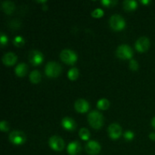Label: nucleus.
Segmentation results:
<instances>
[{"label":"nucleus","instance_id":"obj_1","mask_svg":"<svg viewBox=\"0 0 155 155\" xmlns=\"http://www.w3.org/2000/svg\"><path fill=\"white\" fill-rule=\"evenodd\" d=\"M88 121L92 128L100 129L104 123V117L100 112L97 110H92L88 115Z\"/></svg>","mask_w":155,"mask_h":155},{"label":"nucleus","instance_id":"obj_2","mask_svg":"<svg viewBox=\"0 0 155 155\" xmlns=\"http://www.w3.org/2000/svg\"><path fill=\"white\" fill-rule=\"evenodd\" d=\"M45 74L48 77H57L61 72V67L57 62L50 61L45 66Z\"/></svg>","mask_w":155,"mask_h":155},{"label":"nucleus","instance_id":"obj_3","mask_svg":"<svg viewBox=\"0 0 155 155\" xmlns=\"http://www.w3.org/2000/svg\"><path fill=\"white\" fill-rule=\"evenodd\" d=\"M60 58L62 61L68 64H74L77 60V54L71 49H64L61 52Z\"/></svg>","mask_w":155,"mask_h":155},{"label":"nucleus","instance_id":"obj_4","mask_svg":"<svg viewBox=\"0 0 155 155\" xmlns=\"http://www.w3.org/2000/svg\"><path fill=\"white\" fill-rule=\"evenodd\" d=\"M110 25L112 29H114L116 31L123 30L125 27L126 23L123 17L119 15H114L110 17Z\"/></svg>","mask_w":155,"mask_h":155},{"label":"nucleus","instance_id":"obj_5","mask_svg":"<svg viewBox=\"0 0 155 155\" xmlns=\"http://www.w3.org/2000/svg\"><path fill=\"white\" fill-rule=\"evenodd\" d=\"M116 54L117 57L121 59H130L133 57V51L131 47L124 44L118 46Z\"/></svg>","mask_w":155,"mask_h":155},{"label":"nucleus","instance_id":"obj_6","mask_svg":"<svg viewBox=\"0 0 155 155\" xmlns=\"http://www.w3.org/2000/svg\"><path fill=\"white\" fill-rule=\"evenodd\" d=\"M9 139H10V142L14 145H20L24 143L26 140V136L23 132L19 131V130H15L10 133Z\"/></svg>","mask_w":155,"mask_h":155},{"label":"nucleus","instance_id":"obj_7","mask_svg":"<svg viewBox=\"0 0 155 155\" xmlns=\"http://www.w3.org/2000/svg\"><path fill=\"white\" fill-rule=\"evenodd\" d=\"M48 145L56 151H61L64 148V142L61 137L57 136H53L48 140Z\"/></svg>","mask_w":155,"mask_h":155},{"label":"nucleus","instance_id":"obj_8","mask_svg":"<svg viewBox=\"0 0 155 155\" xmlns=\"http://www.w3.org/2000/svg\"><path fill=\"white\" fill-rule=\"evenodd\" d=\"M29 61L34 66L39 65L43 61V55L37 50H32L29 53Z\"/></svg>","mask_w":155,"mask_h":155},{"label":"nucleus","instance_id":"obj_9","mask_svg":"<svg viewBox=\"0 0 155 155\" xmlns=\"http://www.w3.org/2000/svg\"><path fill=\"white\" fill-rule=\"evenodd\" d=\"M108 135L112 139H119L120 136L122 133V129L120 126L117 124H112L109 126L107 129Z\"/></svg>","mask_w":155,"mask_h":155},{"label":"nucleus","instance_id":"obj_10","mask_svg":"<svg viewBox=\"0 0 155 155\" xmlns=\"http://www.w3.org/2000/svg\"><path fill=\"white\" fill-rule=\"evenodd\" d=\"M86 151L89 154L96 155L101 151V145L96 141H89L86 145Z\"/></svg>","mask_w":155,"mask_h":155},{"label":"nucleus","instance_id":"obj_11","mask_svg":"<svg viewBox=\"0 0 155 155\" xmlns=\"http://www.w3.org/2000/svg\"><path fill=\"white\" fill-rule=\"evenodd\" d=\"M150 41L145 36H142L136 42V48L139 51L144 52L149 48Z\"/></svg>","mask_w":155,"mask_h":155},{"label":"nucleus","instance_id":"obj_12","mask_svg":"<svg viewBox=\"0 0 155 155\" xmlns=\"http://www.w3.org/2000/svg\"><path fill=\"white\" fill-rule=\"evenodd\" d=\"M74 107L77 111L80 112V113H85L89 110V104L85 99H78L77 101H76L75 104H74Z\"/></svg>","mask_w":155,"mask_h":155},{"label":"nucleus","instance_id":"obj_13","mask_svg":"<svg viewBox=\"0 0 155 155\" xmlns=\"http://www.w3.org/2000/svg\"><path fill=\"white\" fill-rule=\"evenodd\" d=\"M61 125L65 130H69V131L74 130L76 129V127H77V124H76L74 120H73L71 117H66L62 119Z\"/></svg>","mask_w":155,"mask_h":155},{"label":"nucleus","instance_id":"obj_14","mask_svg":"<svg viewBox=\"0 0 155 155\" xmlns=\"http://www.w3.org/2000/svg\"><path fill=\"white\" fill-rule=\"evenodd\" d=\"M81 151V145L77 141L71 142L68 146V152L70 155H77Z\"/></svg>","mask_w":155,"mask_h":155},{"label":"nucleus","instance_id":"obj_15","mask_svg":"<svg viewBox=\"0 0 155 155\" xmlns=\"http://www.w3.org/2000/svg\"><path fill=\"white\" fill-rule=\"evenodd\" d=\"M17 61V55L13 52H8L2 57V62L7 66L15 64Z\"/></svg>","mask_w":155,"mask_h":155},{"label":"nucleus","instance_id":"obj_16","mask_svg":"<svg viewBox=\"0 0 155 155\" xmlns=\"http://www.w3.org/2000/svg\"><path fill=\"white\" fill-rule=\"evenodd\" d=\"M2 8L5 13H6L7 15H10L14 12L15 8V3L11 1H5L2 3Z\"/></svg>","mask_w":155,"mask_h":155},{"label":"nucleus","instance_id":"obj_17","mask_svg":"<svg viewBox=\"0 0 155 155\" xmlns=\"http://www.w3.org/2000/svg\"><path fill=\"white\" fill-rule=\"evenodd\" d=\"M28 71V68H27V65L25 63H21L16 67L15 68V73H16V75L18 77H24V75H26V74L27 73Z\"/></svg>","mask_w":155,"mask_h":155},{"label":"nucleus","instance_id":"obj_18","mask_svg":"<svg viewBox=\"0 0 155 155\" xmlns=\"http://www.w3.org/2000/svg\"><path fill=\"white\" fill-rule=\"evenodd\" d=\"M137 7V2L134 0H125L124 2V8L127 12L135 10Z\"/></svg>","mask_w":155,"mask_h":155},{"label":"nucleus","instance_id":"obj_19","mask_svg":"<svg viewBox=\"0 0 155 155\" xmlns=\"http://www.w3.org/2000/svg\"><path fill=\"white\" fill-rule=\"evenodd\" d=\"M30 80L33 83H38L41 80V74L39 71H32L30 74Z\"/></svg>","mask_w":155,"mask_h":155},{"label":"nucleus","instance_id":"obj_20","mask_svg":"<svg viewBox=\"0 0 155 155\" xmlns=\"http://www.w3.org/2000/svg\"><path fill=\"white\" fill-rule=\"evenodd\" d=\"M109 106H110V102H109L108 100L105 99V98L100 99L97 102V107H98V109H101V110H107Z\"/></svg>","mask_w":155,"mask_h":155},{"label":"nucleus","instance_id":"obj_21","mask_svg":"<svg viewBox=\"0 0 155 155\" xmlns=\"http://www.w3.org/2000/svg\"><path fill=\"white\" fill-rule=\"evenodd\" d=\"M68 78L71 80H75L79 77V71L77 68H72L68 71Z\"/></svg>","mask_w":155,"mask_h":155},{"label":"nucleus","instance_id":"obj_22","mask_svg":"<svg viewBox=\"0 0 155 155\" xmlns=\"http://www.w3.org/2000/svg\"><path fill=\"white\" fill-rule=\"evenodd\" d=\"M79 136L83 140H88L90 137V133L86 128H81L79 132Z\"/></svg>","mask_w":155,"mask_h":155},{"label":"nucleus","instance_id":"obj_23","mask_svg":"<svg viewBox=\"0 0 155 155\" xmlns=\"http://www.w3.org/2000/svg\"><path fill=\"white\" fill-rule=\"evenodd\" d=\"M13 42H14V44H15L16 46L21 47L24 44V38L21 37V36H17L14 39Z\"/></svg>","mask_w":155,"mask_h":155},{"label":"nucleus","instance_id":"obj_24","mask_svg":"<svg viewBox=\"0 0 155 155\" xmlns=\"http://www.w3.org/2000/svg\"><path fill=\"white\" fill-rule=\"evenodd\" d=\"M103 15H104V12L101 8H96L92 12V16L93 18H101Z\"/></svg>","mask_w":155,"mask_h":155},{"label":"nucleus","instance_id":"obj_25","mask_svg":"<svg viewBox=\"0 0 155 155\" xmlns=\"http://www.w3.org/2000/svg\"><path fill=\"white\" fill-rule=\"evenodd\" d=\"M117 3V1H114V0H102L101 1V4H103L106 7L114 6Z\"/></svg>","mask_w":155,"mask_h":155},{"label":"nucleus","instance_id":"obj_26","mask_svg":"<svg viewBox=\"0 0 155 155\" xmlns=\"http://www.w3.org/2000/svg\"><path fill=\"white\" fill-rule=\"evenodd\" d=\"M0 130L3 132H6L9 130V124L7 121L2 120L0 123Z\"/></svg>","mask_w":155,"mask_h":155},{"label":"nucleus","instance_id":"obj_27","mask_svg":"<svg viewBox=\"0 0 155 155\" xmlns=\"http://www.w3.org/2000/svg\"><path fill=\"white\" fill-rule=\"evenodd\" d=\"M130 69L133 70V71H136V70L139 68V63H138L136 60L132 59L130 61Z\"/></svg>","mask_w":155,"mask_h":155},{"label":"nucleus","instance_id":"obj_28","mask_svg":"<svg viewBox=\"0 0 155 155\" xmlns=\"http://www.w3.org/2000/svg\"><path fill=\"white\" fill-rule=\"evenodd\" d=\"M124 136L127 140L130 141L133 139V137H134V133L131 131H127L125 132V133L124 134Z\"/></svg>","mask_w":155,"mask_h":155},{"label":"nucleus","instance_id":"obj_29","mask_svg":"<svg viewBox=\"0 0 155 155\" xmlns=\"http://www.w3.org/2000/svg\"><path fill=\"white\" fill-rule=\"evenodd\" d=\"M0 41H1V45H5L6 43L8 42V39L7 36L3 34L2 33H1V36H0Z\"/></svg>","mask_w":155,"mask_h":155},{"label":"nucleus","instance_id":"obj_30","mask_svg":"<svg viewBox=\"0 0 155 155\" xmlns=\"http://www.w3.org/2000/svg\"><path fill=\"white\" fill-rule=\"evenodd\" d=\"M149 138H150V139H151V140L155 141V133H150V134H149Z\"/></svg>","mask_w":155,"mask_h":155},{"label":"nucleus","instance_id":"obj_31","mask_svg":"<svg viewBox=\"0 0 155 155\" xmlns=\"http://www.w3.org/2000/svg\"><path fill=\"white\" fill-rule=\"evenodd\" d=\"M141 2H142L143 4H145V5H147L150 2V1L149 0H142V1H141Z\"/></svg>","mask_w":155,"mask_h":155},{"label":"nucleus","instance_id":"obj_32","mask_svg":"<svg viewBox=\"0 0 155 155\" xmlns=\"http://www.w3.org/2000/svg\"><path fill=\"white\" fill-rule=\"evenodd\" d=\"M151 125H152V127L155 129V117L153 118L152 120H151Z\"/></svg>","mask_w":155,"mask_h":155},{"label":"nucleus","instance_id":"obj_33","mask_svg":"<svg viewBox=\"0 0 155 155\" xmlns=\"http://www.w3.org/2000/svg\"><path fill=\"white\" fill-rule=\"evenodd\" d=\"M42 9H43V10H46V9H47L46 5H43V7H42Z\"/></svg>","mask_w":155,"mask_h":155}]
</instances>
